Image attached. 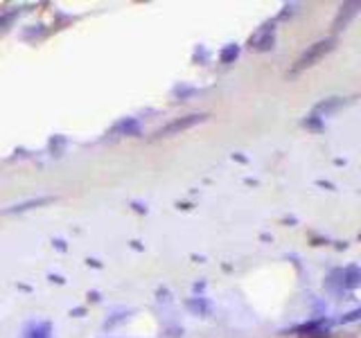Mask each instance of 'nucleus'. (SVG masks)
Masks as SVG:
<instances>
[{
  "label": "nucleus",
  "instance_id": "f257e3e1",
  "mask_svg": "<svg viewBox=\"0 0 361 338\" xmlns=\"http://www.w3.org/2000/svg\"><path fill=\"white\" fill-rule=\"evenodd\" d=\"M334 45H336V36L321 38V41L312 43V45H307V50H305L303 55L294 61V66H291L289 77H294V75H298V73L307 70V68H312L314 64H316V61H321L325 55H329V52L334 50Z\"/></svg>",
  "mask_w": 361,
  "mask_h": 338
},
{
  "label": "nucleus",
  "instance_id": "f03ea898",
  "mask_svg": "<svg viewBox=\"0 0 361 338\" xmlns=\"http://www.w3.org/2000/svg\"><path fill=\"white\" fill-rule=\"evenodd\" d=\"M208 118L206 113H190V115H183V118H176L172 122H167L165 127H160L153 138H170V135H176V133H183L188 131V129L201 125V122Z\"/></svg>",
  "mask_w": 361,
  "mask_h": 338
},
{
  "label": "nucleus",
  "instance_id": "7ed1b4c3",
  "mask_svg": "<svg viewBox=\"0 0 361 338\" xmlns=\"http://www.w3.org/2000/svg\"><path fill=\"white\" fill-rule=\"evenodd\" d=\"M329 332V320L325 316H319L310 322H303V325H296L287 329L285 334H294V336H301V338H323Z\"/></svg>",
  "mask_w": 361,
  "mask_h": 338
},
{
  "label": "nucleus",
  "instance_id": "20e7f679",
  "mask_svg": "<svg viewBox=\"0 0 361 338\" xmlns=\"http://www.w3.org/2000/svg\"><path fill=\"white\" fill-rule=\"evenodd\" d=\"M273 43H275V23H264L262 27L258 29L256 34H251L249 36V41L247 45L251 50H258V52H269L273 48Z\"/></svg>",
  "mask_w": 361,
  "mask_h": 338
},
{
  "label": "nucleus",
  "instance_id": "39448f33",
  "mask_svg": "<svg viewBox=\"0 0 361 338\" xmlns=\"http://www.w3.org/2000/svg\"><path fill=\"white\" fill-rule=\"evenodd\" d=\"M359 7L361 3H357V0H352V3H343L339 7V12H336L334 16V23H332V29L334 32H341V29H345L352 23V18L359 14Z\"/></svg>",
  "mask_w": 361,
  "mask_h": 338
},
{
  "label": "nucleus",
  "instance_id": "423d86ee",
  "mask_svg": "<svg viewBox=\"0 0 361 338\" xmlns=\"http://www.w3.org/2000/svg\"><path fill=\"white\" fill-rule=\"evenodd\" d=\"M345 104H348V99H345V97H327V99H321V102L314 106L312 113L319 115V118L323 120V118H327V115L341 111Z\"/></svg>",
  "mask_w": 361,
  "mask_h": 338
},
{
  "label": "nucleus",
  "instance_id": "0eeeda50",
  "mask_svg": "<svg viewBox=\"0 0 361 338\" xmlns=\"http://www.w3.org/2000/svg\"><path fill=\"white\" fill-rule=\"evenodd\" d=\"M138 133H140V122L136 118H122L120 122H115L109 131L111 138H125V135H138Z\"/></svg>",
  "mask_w": 361,
  "mask_h": 338
},
{
  "label": "nucleus",
  "instance_id": "6e6552de",
  "mask_svg": "<svg viewBox=\"0 0 361 338\" xmlns=\"http://www.w3.org/2000/svg\"><path fill=\"white\" fill-rule=\"evenodd\" d=\"M55 201V196H36V198H27V201H23V203H16V205H12V207H5L3 212L0 214H18V212H27V210H32V207H41V205H48Z\"/></svg>",
  "mask_w": 361,
  "mask_h": 338
},
{
  "label": "nucleus",
  "instance_id": "1a4fd4ad",
  "mask_svg": "<svg viewBox=\"0 0 361 338\" xmlns=\"http://www.w3.org/2000/svg\"><path fill=\"white\" fill-rule=\"evenodd\" d=\"M361 284V271H359V266H348V268H343L341 271V287L343 289H348V291H355L357 287Z\"/></svg>",
  "mask_w": 361,
  "mask_h": 338
},
{
  "label": "nucleus",
  "instance_id": "9d476101",
  "mask_svg": "<svg viewBox=\"0 0 361 338\" xmlns=\"http://www.w3.org/2000/svg\"><path fill=\"white\" fill-rule=\"evenodd\" d=\"M18 16H21V7H3V10H0V32L12 27V23Z\"/></svg>",
  "mask_w": 361,
  "mask_h": 338
},
{
  "label": "nucleus",
  "instance_id": "9b49d317",
  "mask_svg": "<svg viewBox=\"0 0 361 338\" xmlns=\"http://www.w3.org/2000/svg\"><path fill=\"white\" fill-rule=\"evenodd\" d=\"M188 309L195 313V316H208L210 313V304L206 298H190V300L186 302Z\"/></svg>",
  "mask_w": 361,
  "mask_h": 338
},
{
  "label": "nucleus",
  "instance_id": "f8f14e48",
  "mask_svg": "<svg viewBox=\"0 0 361 338\" xmlns=\"http://www.w3.org/2000/svg\"><path fill=\"white\" fill-rule=\"evenodd\" d=\"M25 338H52V325L50 322H36L25 332Z\"/></svg>",
  "mask_w": 361,
  "mask_h": 338
},
{
  "label": "nucleus",
  "instance_id": "ddd939ff",
  "mask_svg": "<svg viewBox=\"0 0 361 338\" xmlns=\"http://www.w3.org/2000/svg\"><path fill=\"white\" fill-rule=\"evenodd\" d=\"M237 57H240V45H237V43H228L219 52V61H221V64H226V66L235 64Z\"/></svg>",
  "mask_w": 361,
  "mask_h": 338
},
{
  "label": "nucleus",
  "instance_id": "4468645a",
  "mask_svg": "<svg viewBox=\"0 0 361 338\" xmlns=\"http://www.w3.org/2000/svg\"><path fill=\"white\" fill-rule=\"evenodd\" d=\"M303 127L312 129V131H323V122H321L319 115H314V113H310V115H307V118L303 120Z\"/></svg>",
  "mask_w": 361,
  "mask_h": 338
},
{
  "label": "nucleus",
  "instance_id": "2eb2a0df",
  "mask_svg": "<svg viewBox=\"0 0 361 338\" xmlns=\"http://www.w3.org/2000/svg\"><path fill=\"white\" fill-rule=\"evenodd\" d=\"M64 147H66V138L64 135H55L50 140V151L55 153V156H61V153H64Z\"/></svg>",
  "mask_w": 361,
  "mask_h": 338
},
{
  "label": "nucleus",
  "instance_id": "dca6fc26",
  "mask_svg": "<svg viewBox=\"0 0 361 338\" xmlns=\"http://www.w3.org/2000/svg\"><path fill=\"white\" fill-rule=\"evenodd\" d=\"M125 318H127V311H118V313H113V318L106 320L102 327H104V329H113L115 325H118V322H122Z\"/></svg>",
  "mask_w": 361,
  "mask_h": 338
},
{
  "label": "nucleus",
  "instance_id": "f3484780",
  "mask_svg": "<svg viewBox=\"0 0 361 338\" xmlns=\"http://www.w3.org/2000/svg\"><path fill=\"white\" fill-rule=\"evenodd\" d=\"M359 316H361V309H352L348 313H343V316L339 318V322H341V325H348V322H357Z\"/></svg>",
  "mask_w": 361,
  "mask_h": 338
},
{
  "label": "nucleus",
  "instance_id": "a211bd4d",
  "mask_svg": "<svg viewBox=\"0 0 361 338\" xmlns=\"http://www.w3.org/2000/svg\"><path fill=\"white\" fill-rule=\"evenodd\" d=\"M197 93V88H188V86H179V88H174V97H181V99H186L190 95H195Z\"/></svg>",
  "mask_w": 361,
  "mask_h": 338
},
{
  "label": "nucleus",
  "instance_id": "6ab92c4d",
  "mask_svg": "<svg viewBox=\"0 0 361 338\" xmlns=\"http://www.w3.org/2000/svg\"><path fill=\"white\" fill-rule=\"evenodd\" d=\"M296 7H298V5H285V7H282V12H280V16H278V18L282 21V18H287V16H291V14H294V12H296Z\"/></svg>",
  "mask_w": 361,
  "mask_h": 338
}]
</instances>
